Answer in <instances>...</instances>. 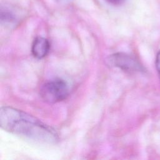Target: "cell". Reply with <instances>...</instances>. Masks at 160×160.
<instances>
[{
  "label": "cell",
  "instance_id": "obj_3",
  "mask_svg": "<svg viewBox=\"0 0 160 160\" xmlns=\"http://www.w3.org/2000/svg\"><path fill=\"white\" fill-rule=\"evenodd\" d=\"M108 65L128 72H141L144 70L139 61L132 55L124 52H116L107 59Z\"/></svg>",
  "mask_w": 160,
  "mask_h": 160
},
{
  "label": "cell",
  "instance_id": "obj_2",
  "mask_svg": "<svg viewBox=\"0 0 160 160\" xmlns=\"http://www.w3.org/2000/svg\"><path fill=\"white\" fill-rule=\"evenodd\" d=\"M69 91L68 83L62 79L56 78L43 84L39 94L44 102L54 104L65 99L68 96Z\"/></svg>",
  "mask_w": 160,
  "mask_h": 160
},
{
  "label": "cell",
  "instance_id": "obj_1",
  "mask_svg": "<svg viewBox=\"0 0 160 160\" xmlns=\"http://www.w3.org/2000/svg\"><path fill=\"white\" fill-rule=\"evenodd\" d=\"M0 125L8 132L39 142L55 143L59 139L54 129L36 117L12 107L1 108Z\"/></svg>",
  "mask_w": 160,
  "mask_h": 160
},
{
  "label": "cell",
  "instance_id": "obj_6",
  "mask_svg": "<svg viewBox=\"0 0 160 160\" xmlns=\"http://www.w3.org/2000/svg\"><path fill=\"white\" fill-rule=\"evenodd\" d=\"M156 68L160 78V51L158 52L156 58Z\"/></svg>",
  "mask_w": 160,
  "mask_h": 160
},
{
  "label": "cell",
  "instance_id": "obj_5",
  "mask_svg": "<svg viewBox=\"0 0 160 160\" xmlns=\"http://www.w3.org/2000/svg\"><path fill=\"white\" fill-rule=\"evenodd\" d=\"M16 18L14 15L8 9H2L1 11V22L12 23L14 22Z\"/></svg>",
  "mask_w": 160,
  "mask_h": 160
},
{
  "label": "cell",
  "instance_id": "obj_4",
  "mask_svg": "<svg viewBox=\"0 0 160 160\" xmlns=\"http://www.w3.org/2000/svg\"><path fill=\"white\" fill-rule=\"evenodd\" d=\"M50 50L49 41L42 37H37L32 42L31 52L37 59H42L46 56Z\"/></svg>",
  "mask_w": 160,
  "mask_h": 160
},
{
  "label": "cell",
  "instance_id": "obj_7",
  "mask_svg": "<svg viewBox=\"0 0 160 160\" xmlns=\"http://www.w3.org/2000/svg\"><path fill=\"white\" fill-rule=\"evenodd\" d=\"M107 2L113 6H119L124 2V0H105Z\"/></svg>",
  "mask_w": 160,
  "mask_h": 160
},
{
  "label": "cell",
  "instance_id": "obj_8",
  "mask_svg": "<svg viewBox=\"0 0 160 160\" xmlns=\"http://www.w3.org/2000/svg\"><path fill=\"white\" fill-rule=\"evenodd\" d=\"M59 1H66L68 0H59Z\"/></svg>",
  "mask_w": 160,
  "mask_h": 160
}]
</instances>
